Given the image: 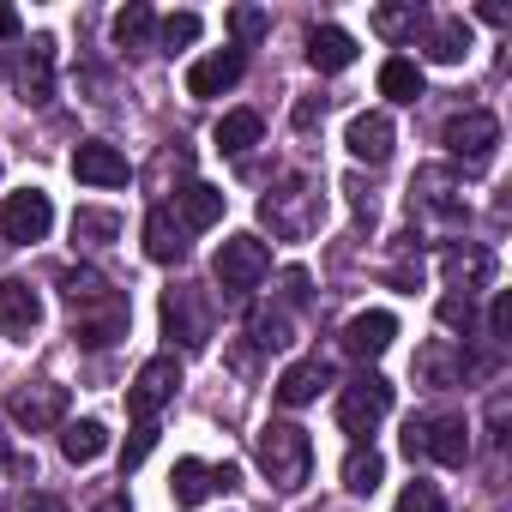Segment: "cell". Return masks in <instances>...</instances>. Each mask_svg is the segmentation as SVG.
<instances>
[{
    "label": "cell",
    "instance_id": "cell-19",
    "mask_svg": "<svg viewBox=\"0 0 512 512\" xmlns=\"http://www.w3.org/2000/svg\"><path fill=\"white\" fill-rule=\"evenodd\" d=\"M19 97L37 109L55 97V37H31V49L19 61Z\"/></svg>",
    "mask_w": 512,
    "mask_h": 512
},
{
    "label": "cell",
    "instance_id": "cell-28",
    "mask_svg": "<svg viewBox=\"0 0 512 512\" xmlns=\"http://www.w3.org/2000/svg\"><path fill=\"white\" fill-rule=\"evenodd\" d=\"M422 55H428V61H440V67H458V61L470 55V25H464V19H440V25H428Z\"/></svg>",
    "mask_w": 512,
    "mask_h": 512
},
{
    "label": "cell",
    "instance_id": "cell-41",
    "mask_svg": "<svg viewBox=\"0 0 512 512\" xmlns=\"http://www.w3.org/2000/svg\"><path fill=\"white\" fill-rule=\"evenodd\" d=\"M506 332H512V296H494V314H488V338H494V344H506Z\"/></svg>",
    "mask_w": 512,
    "mask_h": 512
},
{
    "label": "cell",
    "instance_id": "cell-43",
    "mask_svg": "<svg viewBox=\"0 0 512 512\" xmlns=\"http://www.w3.org/2000/svg\"><path fill=\"white\" fill-rule=\"evenodd\" d=\"M284 296L290 308H308V272H284Z\"/></svg>",
    "mask_w": 512,
    "mask_h": 512
},
{
    "label": "cell",
    "instance_id": "cell-24",
    "mask_svg": "<svg viewBox=\"0 0 512 512\" xmlns=\"http://www.w3.org/2000/svg\"><path fill=\"white\" fill-rule=\"evenodd\" d=\"M61 302H67L73 314H91V308L115 302V284H109L97 266H67V272H61Z\"/></svg>",
    "mask_w": 512,
    "mask_h": 512
},
{
    "label": "cell",
    "instance_id": "cell-47",
    "mask_svg": "<svg viewBox=\"0 0 512 512\" xmlns=\"http://www.w3.org/2000/svg\"><path fill=\"white\" fill-rule=\"evenodd\" d=\"M13 464V440H7V428H0V470Z\"/></svg>",
    "mask_w": 512,
    "mask_h": 512
},
{
    "label": "cell",
    "instance_id": "cell-20",
    "mask_svg": "<svg viewBox=\"0 0 512 512\" xmlns=\"http://www.w3.org/2000/svg\"><path fill=\"white\" fill-rule=\"evenodd\" d=\"M446 278H452V290H464V296L488 290V284H494V253H488V247H476V241L446 247Z\"/></svg>",
    "mask_w": 512,
    "mask_h": 512
},
{
    "label": "cell",
    "instance_id": "cell-13",
    "mask_svg": "<svg viewBox=\"0 0 512 512\" xmlns=\"http://www.w3.org/2000/svg\"><path fill=\"white\" fill-rule=\"evenodd\" d=\"M73 175H79L85 187H127V181H133V163H127L121 145H109V139H85V145L73 151Z\"/></svg>",
    "mask_w": 512,
    "mask_h": 512
},
{
    "label": "cell",
    "instance_id": "cell-5",
    "mask_svg": "<svg viewBox=\"0 0 512 512\" xmlns=\"http://www.w3.org/2000/svg\"><path fill=\"white\" fill-rule=\"evenodd\" d=\"M272 278V247L260 241V235H229L223 247H217V284L229 290V296H253Z\"/></svg>",
    "mask_w": 512,
    "mask_h": 512
},
{
    "label": "cell",
    "instance_id": "cell-10",
    "mask_svg": "<svg viewBox=\"0 0 512 512\" xmlns=\"http://www.w3.org/2000/svg\"><path fill=\"white\" fill-rule=\"evenodd\" d=\"M7 416L19 422V428H55V422H67V386H55V380H31V386H13V398H7Z\"/></svg>",
    "mask_w": 512,
    "mask_h": 512
},
{
    "label": "cell",
    "instance_id": "cell-2",
    "mask_svg": "<svg viewBox=\"0 0 512 512\" xmlns=\"http://www.w3.org/2000/svg\"><path fill=\"white\" fill-rule=\"evenodd\" d=\"M260 223H266L278 241H308V235L326 223V199H320V187H314V181L284 175V181L260 199Z\"/></svg>",
    "mask_w": 512,
    "mask_h": 512
},
{
    "label": "cell",
    "instance_id": "cell-27",
    "mask_svg": "<svg viewBox=\"0 0 512 512\" xmlns=\"http://www.w3.org/2000/svg\"><path fill=\"white\" fill-rule=\"evenodd\" d=\"M61 452H67V464H97V458L109 452V428H103L97 416L61 422Z\"/></svg>",
    "mask_w": 512,
    "mask_h": 512
},
{
    "label": "cell",
    "instance_id": "cell-6",
    "mask_svg": "<svg viewBox=\"0 0 512 512\" xmlns=\"http://www.w3.org/2000/svg\"><path fill=\"white\" fill-rule=\"evenodd\" d=\"M440 145H446L458 163L482 169V163L494 157V145H500V121H494L488 109H458V115H446V127H440Z\"/></svg>",
    "mask_w": 512,
    "mask_h": 512
},
{
    "label": "cell",
    "instance_id": "cell-17",
    "mask_svg": "<svg viewBox=\"0 0 512 512\" xmlns=\"http://www.w3.org/2000/svg\"><path fill=\"white\" fill-rule=\"evenodd\" d=\"M43 326V296L25 278H0V332L7 338H31Z\"/></svg>",
    "mask_w": 512,
    "mask_h": 512
},
{
    "label": "cell",
    "instance_id": "cell-9",
    "mask_svg": "<svg viewBox=\"0 0 512 512\" xmlns=\"http://www.w3.org/2000/svg\"><path fill=\"white\" fill-rule=\"evenodd\" d=\"M175 392H181V362H175V356H151V362L133 374V386H127V410H133L139 422H157V410H163Z\"/></svg>",
    "mask_w": 512,
    "mask_h": 512
},
{
    "label": "cell",
    "instance_id": "cell-35",
    "mask_svg": "<svg viewBox=\"0 0 512 512\" xmlns=\"http://www.w3.org/2000/svg\"><path fill=\"white\" fill-rule=\"evenodd\" d=\"M199 31H205V25H199V13H169V19L157 25V43H163V49L175 55V49H187V43H199Z\"/></svg>",
    "mask_w": 512,
    "mask_h": 512
},
{
    "label": "cell",
    "instance_id": "cell-18",
    "mask_svg": "<svg viewBox=\"0 0 512 512\" xmlns=\"http://www.w3.org/2000/svg\"><path fill=\"white\" fill-rule=\"evenodd\" d=\"M392 338H398V320H392L386 308H368V314H356V320L344 326V350H350L356 362L386 356V350H392Z\"/></svg>",
    "mask_w": 512,
    "mask_h": 512
},
{
    "label": "cell",
    "instance_id": "cell-12",
    "mask_svg": "<svg viewBox=\"0 0 512 512\" xmlns=\"http://www.w3.org/2000/svg\"><path fill=\"white\" fill-rule=\"evenodd\" d=\"M241 73H247V49H211L205 61H193V67H187V97L211 103V97L235 91V85H241Z\"/></svg>",
    "mask_w": 512,
    "mask_h": 512
},
{
    "label": "cell",
    "instance_id": "cell-16",
    "mask_svg": "<svg viewBox=\"0 0 512 512\" xmlns=\"http://www.w3.org/2000/svg\"><path fill=\"white\" fill-rule=\"evenodd\" d=\"M392 139H398V127H392V115H386V109H362V115L350 121V133H344L350 157H356V163H374V169L392 157Z\"/></svg>",
    "mask_w": 512,
    "mask_h": 512
},
{
    "label": "cell",
    "instance_id": "cell-26",
    "mask_svg": "<svg viewBox=\"0 0 512 512\" xmlns=\"http://www.w3.org/2000/svg\"><path fill=\"white\" fill-rule=\"evenodd\" d=\"M175 205H181V217H175V223H181L187 235H193V229H211V223L223 217V193H217L211 181H187V187L175 193Z\"/></svg>",
    "mask_w": 512,
    "mask_h": 512
},
{
    "label": "cell",
    "instance_id": "cell-40",
    "mask_svg": "<svg viewBox=\"0 0 512 512\" xmlns=\"http://www.w3.org/2000/svg\"><path fill=\"white\" fill-rule=\"evenodd\" d=\"M266 25H272V19H266L260 7H235V13H229V31H235L241 43H253V37H266Z\"/></svg>",
    "mask_w": 512,
    "mask_h": 512
},
{
    "label": "cell",
    "instance_id": "cell-29",
    "mask_svg": "<svg viewBox=\"0 0 512 512\" xmlns=\"http://www.w3.org/2000/svg\"><path fill=\"white\" fill-rule=\"evenodd\" d=\"M380 97H392V103H422V97H428L422 67H416L410 55H392V61L380 67Z\"/></svg>",
    "mask_w": 512,
    "mask_h": 512
},
{
    "label": "cell",
    "instance_id": "cell-34",
    "mask_svg": "<svg viewBox=\"0 0 512 512\" xmlns=\"http://www.w3.org/2000/svg\"><path fill=\"white\" fill-rule=\"evenodd\" d=\"M121 235V217L115 211H73V241H85V247H103V241H115Z\"/></svg>",
    "mask_w": 512,
    "mask_h": 512
},
{
    "label": "cell",
    "instance_id": "cell-42",
    "mask_svg": "<svg viewBox=\"0 0 512 512\" xmlns=\"http://www.w3.org/2000/svg\"><path fill=\"white\" fill-rule=\"evenodd\" d=\"M320 115H326V97H320V103H314V97H302V103H296V133H314V127H320Z\"/></svg>",
    "mask_w": 512,
    "mask_h": 512
},
{
    "label": "cell",
    "instance_id": "cell-44",
    "mask_svg": "<svg viewBox=\"0 0 512 512\" xmlns=\"http://www.w3.org/2000/svg\"><path fill=\"white\" fill-rule=\"evenodd\" d=\"M25 512H67V500H61V494H31Z\"/></svg>",
    "mask_w": 512,
    "mask_h": 512
},
{
    "label": "cell",
    "instance_id": "cell-37",
    "mask_svg": "<svg viewBox=\"0 0 512 512\" xmlns=\"http://www.w3.org/2000/svg\"><path fill=\"white\" fill-rule=\"evenodd\" d=\"M440 326H446V332H470V326H476V296H464V290L440 296Z\"/></svg>",
    "mask_w": 512,
    "mask_h": 512
},
{
    "label": "cell",
    "instance_id": "cell-39",
    "mask_svg": "<svg viewBox=\"0 0 512 512\" xmlns=\"http://www.w3.org/2000/svg\"><path fill=\"white\" fill-rule=\"evenodd\" d=\"M398 512H446V500H440V488H434V482H422V476H416V482L404 488V506H398Z\"/></svg>",
    "mask_w": 512,
    "mask_h": 512
},
{
    "label": "cell",
    "instance_id": "cell-21",
    "mask_svg": "<svg viewBox=\"0 0 512 512\" xmlns=\"http://www.w3.org/2000/svg\"><path fill=\"white\" fill-rule=\"evenodd\" d=\"M73 338H79L85 350H109L115 338H127V302L115 296V302H103V308H91V314H73Z\"/></svg>",
    "mask_w": 512,
    "mask_h": 512
},
{
    "label": "cell",
    "instance_id": "cell-31",
    "mask_svg": "<svg viewBox=\"0 0 512 512\" xmlns=\"http://www.w3.org/2000/svg\"><path fill=\"white\" fill-rule=\"evenodd\" d=\"M374 31L404 43V37H422L428 31V7H416V0H404V7H374Z\"/></svg>",
    "mask_w": 512,
    "mask_h": 512
},
{
    "label": "cell",
    "instance_id": "cell-15",
    "mask_svg": "<svg viewBox=\"0 0 512 512\" xmlns=\"http://www.w3.org/2000/svg\"><path fill=\"white\" fill-rule=\"evenodd\" d=\"M464 374H476V362L464 356V344L458 338H434V344H422L416 350V380L422 386H464Z\"/></svg>",
    "mask_w": 512,
    "mask_h": 512
},
{
    "label": "cell",
    "instance_id": "cell-8",
    "mask_svg": "<svg viewBox=\"0 0 512 512\" xmlns=\"http://www.w3.org/2000/svg\"><path fill=\"white\" fill-rule=\"evenodd\" d=\"M49 229H55V205H49L43 187H25L0 205V235L13 247H37V241H49Z\"/></svg>",
    "mask_w": 512,
    "mask_h": 512
},
{
    "label": "cell",
    "instance_id": "cell-36",
    "mask_svg": "<svg viewBox=\"0 0 512 512\" xmlns=\"http://www.w3.org/2000/svg\"><path fill=\"white\" fill-rule=\"evenodd\" d=\"M247 332H253V344H260V350H284V344H290V320H284L278 308H260Z\"/></svg>",
    "mask_w": 512,
    "mask_h": 512
},
{
    "label": "cell",
    "instance_id": "cell-23",
    "mask_svg": "<svg viewBox=\"0 0 512 512\" xmlns=\"http://www.w3.org/2000/svg\"><path fill=\"white\" fill-rule=\"evenodd\" d=\"M145 253H151L157 266L187 260V229L175 223V211H169V205H151V217H145Z\"/></svg>",
    "mask_w": 512,
    "mask_h": 512
},
{
    "label": "cell",
    "instance_id": "cell-3",
    "mask_svg": "<svg viewBox=\"0 0 512 512\" xmlns=\"http://www.w3.org/2000/svg\"><path fill=\"white\" fill-rule=\"evenodd\" d=\"M404 458H434V464H464L470 458V428L464 416H410L404 422Z\"/></svg>",
    "mask_w": 512,
    "mask_h": 512
},
{
    "label": "cell",
    "instance_id": "cell-32",
    "mask_svg": "<svg viewBox=\"0 0 512 512\" xmlns=\"http://www.w3.org/2000/svg\"><path fill=\"white\" fill-rule=\"evenodd\" d=\"M386 482V458L374 452V446H350V458H344V488L350 494H374Z\"/></svg>",
    "mask_w": 512,
    "mask_h": 512
},
{
    "label": "cell",
    "instance_id": "cell-33",
    "mask_svg": "<svg viewBox=\"0 0 512 512\" xmlns=\"http://www.w3.org/2000/svg\"><path fill=\"white\" fill-rule=\"evenodd\" d=\"M151 37H157V13L145 0H133L127 13H115V43L121 49H151Z\"/></svg>",
    "mask_w": 512,
    "mask_h": 512
},
{
    "label": "cell",
    "instance_id": "cell-11",
    "mask_svg": "<svg viewBox=\"0 0 512 512\" xmlns=\"http://www.w3.org/2000/svg\"><path fill=\"white\" fill-rule=\"evenodd\" d=\"M229 488H241V470H235V464H199V458H181L175 476H169L175 506H199V500L229 494Z\"/></svg>",
    "mask_w": 512,
    "mask_h": 512
},
{
    "label": "cell",
    "instance_id": "cell-4",
    "mask_svg": "<svg viewBox=\"0 0 512 512\" xmlns=\"http://www.w3.org/2000/svg\"><path fill=\"white\" fill-rule=\"evenodd\" d=\"M392 416V380L380 374H356L344 392H338V428L356 434V446H368V434Z\"/></svg>",
    "mask_w": 512,
    "mask_h": 512
},
{
    "label": "cell",
    "instance_id": "cell-38",
    "mask_svg": "<svg viewBox=\"0 0 512 512\" xmlns=\"http://www.w3.org/2000/svg\"><path fill=\"white\" fill-rule=\"evenodd\" d=\"M151 446H157V422H139V428H133V440L121 446V476H127V470H139Z\"/></svg>",
    "mask_w": 512,
    "mask_h": 512
},
{
    "label": "cell",
    "instance_id": "cell-1",
    "mask_svg": "<svg viewBox=\"0 0 512 512\" xmlns=\"http://www.w3.org/2000/svg\"><path fill=\"white\" fill-rule=\"evenodd\" d=\"M253 458H260V470L278 494H296L314 476V440L296 422H266L260 440H253Z\"/></svg>",
    "mask_w": 512,
    "mask_h": 512
},
{
    "label": "cell",
    "instance_id": "cell-25",
    "mask_svg": "<svg viewBox=\"0 0 512 512\" xmlns=\"http://www.w3.org/2000/svg\"><path fill=\"white\" fill-rule=\"evenodd\" d=\"M308 61H314V73H344V67H356V37L338 31V25H314L308 31Z\"/></svg>",
    "mask_w": 512,
    "mask_h": 512
},
{
    "label": "cell",
    "instance_id": "cell-46",
    "mask_svg": "<svg viewBox=\"0 0 512 512\" xmlns=\"http://www.w3.org/2000/svg\"><path fill=\"white\" fill-rule=\"evenodd\" d=\"M91 512H133V506H127V494H109V500H97Z\"/></svg>",
    "mask_w": 512,
    "mask_h": 512
},
{
    "label": "cell",
    "instance_id": "cell-45",
    "mask_svg": "<svg viewBox=\"0 0 512 512\" xmlns=\"http://www.w3.org/2000/svg\"><path fill=\"white\" fill-rule=\"evenodd\" d=\"M19 31H25L19 13H13V7H0V37H19Z\"/></svg>",
    "mask_w": 512,
    "mask_h": 512
},
{
    "label": "cell",
    "instance_id": "cell-14",
    "mask_svg": "<svg viewBox=\"0 0 512 512\" xmlns=\"http://www.w3.org/2000/svg\"><path fill=\"white\" fill-rule=\"evenodd\" d=\"M410 211L440 217V223H464V193H458L452 169H422V175L410 181Z\"/></svg>",
    "mask_w": 512,
    "mask_h": 512
},
{
    "label": "cell",
    "instance_id": "cell-7",
    "mask_svg": "<svg viewBox=\"0 0 512 512\" xmlns=\"http://www.w3.org/2000/svg\"><path fill=\"white\" fill-rule=\"evenodd\" d=\"M163 332H169L181 350H205V344H211V302H205V290L175 284V290L163 296Z\"/></svg>",
    "mask_w": 512,
    "mask_h": 512
},
{
    "label": "cell",
    "instance_id": "cell-30",
    "mask_svg": "<svg viewBox=\"0 0 512 512\" xmlns=\"http://www.w3.org/2000/svg\"><path fill=\"white\" fill-rule=\"evenodd\" d=\"M260 139H266V121L253 115V109H229V115L217 121V145H223L229 157H247Z\"/></svg>",
    "mask_w": 512,
    "mask_h": 512
},
{
    "label": "cell",
    "instance_id": "cell-22",
    "mask_svg": "<svg viewBox=\"0 0 512 512\" xmlns=\"http://www.w3.org/2000/svg\"><path fill=\"white\" fill-rule=\"evenodd\" d=\"M326 386H332V368H326L320 356H308V362H290V368L278 374V404L302 410V404H314Z\"/></svg>",
    "mask_w": 512,
    "mask_h": 512
}]
</instances>
